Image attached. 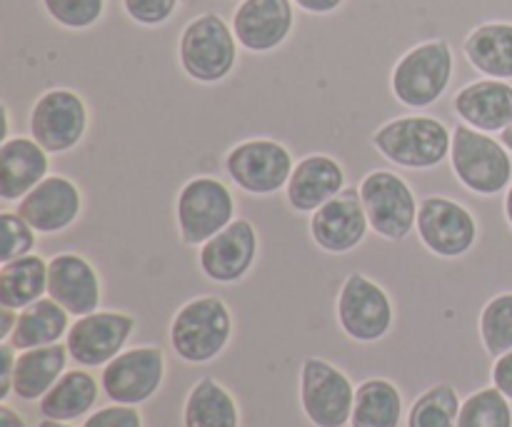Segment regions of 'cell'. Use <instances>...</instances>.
<instances>
[{
    "label": "cell",
    "mask_w": 512,
    "mask_h": 427,
    "mask_svg": "<svg viewBox=\"0 0 512 427\" xmlns=\"http://www.w3.org/2000/svg\"><path fill=\"white\" fill-rule=\"evenodd\" d=\"M373 145L385 160L410 170H433L450 158L453 133L430 115H405L380 125Z\"/></svg>",
    "instance_id": "1"
},
{
    "label": "cell",
    "mask_w": 512,
    "mask_h": 427,
    "mask_svg": "<svg viewBox=\"0 0 512 427\" xmlns=\"http://www.w3.org/2000/svg\"><path fill=\"white\" fill-rule=\"evenodd\" d=\"M238 38L233 25L218 13H203L190 20L178 40L180 68L190 80L215 85L233 73L238 63Z\"/></svg>",
    "instance_id": "2"
},
{
    "label": "cell",
    "mask_w": 512,
    "mask_h": 427,
    "mask_svg": "<svg viewBox=\"0 0 512 427\" xmlns=\"http://www.w3.org/2000/svg\"><path fill=\"white\" fill-rule=\"evenodd\" d=\"M453 70L455 55L448 40H425V43L413 45L395 63L390 88L405 108L423 110L443 98L453 80Z\"/></svg>",
    "instance_id": "3"
},
{
    "label": "cell",
    "mask_w": 512,
    "mask_h": 427,
    "mask_svg": "<svg viewBox=\"0 0 512 427\" xmlns=\"http://www.w3.org/2000/svg\"><path fill=\"white\" fill-rule=\"evenodd\" d=\"M233 335V315L215 295H203L185 303L170 323V343L175 355L190 365L218 358Z\"/></svg>",
    "instance_id": "4"
},
{
    "label": "cell",
    "mask_w": 512,
    "mask_h": 427,
    "mask_svg": "<svg viewBox=\"0 0 512 427\" xmlns=\"http://www.w3.org/2000/svg\"><path fill=\"white\" fill-rule=\"evenodd\" d=\"M450 165L453 173L470 193L490 195L503 193L512 185L510 150L490 133L475 130L470 125H455L453 145H450Z\"/></svg>",
    "instance_id": "5"
},
{
    "label": "cell",
    "mask_w": 512,
    "mask_h": 427,
    "mask_svg": "<svg viewBox=\"0 0 512 427\" xmlns=\"http://www.w3.org/2000/svg\"><path fill=\"white\" fill-rule=\"evenodd\" d=\"M360 200L370 230L390 243L408 238L418 225L420 203L413 188L393 170H370L360 180Z\"/></svg>",
    "instance_id": "6"
},
{
    "label": "cell",
    "mask_w": 512,
    "mask_h": 427,
    "mask_svg": "<svg viewBox=\"0 0 512 427\" xmlns=\"http://www.w3.org/2000/svg\"><path fill=\"white\" fill-rule=\"evenodd\" d=\"M175 220L185 245H205L235 220L233 193L210 175L188 180L175 200Z\"/></svg>",
    "instance_id": "7"
},
{
    "label": "cell",
    "mask_w": 512,
    "mask_h": 427,
    "mask_svg": "<svg viewBox=\"0 0 512 427\" xmlns=\"http://www.w3.org/2000/svg\"><path fill=\"white\" fill-rule=\"evenodd\" d=\"M88 105L75 90L50 88L30 108V138L48 153H70L88 133Z\"/></svg>",
    "instance_id": "8"
},
{
    "label": "cell",
    "mask_w": 512,
    "mask_h": 427,
    "mask_svg": "<svg viewBox=\"0 0 512 427\" xmlns=\"http://www.w3.org/2000/svg\"><path fill=\"white\" fill-rule=\"evenodd\" d=\"M300 405L315 427H345L353 418L355 388L328 360L308 358L300 368Z\"/></svg>",
    "instance_id": "9"
},
{
    "label": "cell",
    "mask_w": 512,
    "mask_h": 427,
    "mask_svg": "<svg viewBox=\"0 0 512 427\" xmlns=\"http://www.w3.org/2000/svg\"><path fill=\"white\" fill-rule=\"evenodd\" d=\"M293 155L278 140L253 138L233 145L225 155V170L240 190L250 195H273L293 175Z\"/></svg>",
    "instance_id": "10"
},
{
    "label": "cell",
    "mask_w": 512,
    "mask_h": 427,
    "mask_svg": "<svg viewBox=\"0 0 512 427\" xmlns=\"http://www.w3.org/2000/svg\"><path fill=\"white\" fill-rule=\"evenodd\" d=\"M338 323L355 343H378L393 325V303L388 293L368 275L345 278L338 295Z\"/></svg>",
    "instance_id": "11"
},
{
    "label": "cell",
    "mask_w": 512,
    "mask_h": 427,
    "mask_svg": "<svg viewBox=\"0 0 512 427\" xmlns=\"http://www.w3.org/2000/svg\"><path fill=\"white\" fill-rule=\"evenodd\" d=\"M420 240L433 255L445 260L463 258L478 240V220L465 205L443 195H428L418 210Z\"/></svg>",
    "instance_id": "12"
},
{
    "label": "cell",
    "mask_w": 512,
    "mask_h": 427,
    "mask_svg": "<svg viewBox=\"0 0 512 427\" xmlns=\"http://www.w3.org/2000/svg\"><path fill=\"white\" fill-rule=\"evenodd\" d=\"M165 380V355L155 345L123 350L103 368V393L118 405H143Z\"/></svg>",
    "instance_id": "13"
},
{
    "label": "cell",
    "mask_w": 512,
    "mask_h": 427,
    "mask_svg": "<svg viewBox=\"0 0 512 427\" xmlns=\"http://www.w3.org/2000/svg\"><path fill=\"white\" fill-rule=\"evenodd\" d=\"M135 330V318L113 310H95L70 325L65 335L70 358L83 368H100L123 353Z\"/></svg>",
    "instance_id": "14"
},
{
    "label": "cell",
    "mask_w": 512,
    "mask_h": 427,
    "mask_svg": "<svg viewBox=\"0 0 512 427\" xmlns=\"http://www.w3.org/2000/svg\"><path fill=\"white\" fill-rule=\"evenodd\" d=\"M258 258V230L250 220L235 218L215 238L200 245V273L220 285H233L243 280Z\"/></svg>",
    "instance_id": "15"
},
{
    "label": "cell",
    "mask_w": 512,
    "mask_h": 427,
    "mask_svg": "<svg viewBox=\"0 0 512 427\" xmlns=\"http://www.w3.org/2000/svg\"><path fill=\"white\" fill-rule=\"evenodd\" d=\"M368 230L370 223L358 188H345L323 208L315 210L310 218V235H313L315 245L333 255H343L358 248Z\"/></svg>",
    "instance_id": "16"
},
{
    "label": "cell",
    "mask_w": 512,
    "mask_h": 427,
    "mask_svg": "<svg viewBox=\"0 0 512 427\" xmlns=\"http://www.w3.org/2000/svg\"><path fill=\"white\" fill-rule=\"evenodd\" d=\"M293 0H243L233 13V30L248 53H270L290 38L295 25Z\"/></svg>",
    "instance_id": "17"
},
{
    "label": "cell",
    "mask_w": 512,
    "mask_h": 427,
    "mask_svg": "<svg viewBox=\"0 0 512 427\" xmlns=\"http://www.w3.org/2000/svg\"><path fill=\"white\" fill-rule=\"evenodd\" d=\"M80 210H83L80 188L63 175H48L23 200H18V213L40 235H55L68 230L80 218Z\"/></svg>",
    "instance_id": "18"
},
{
    "label": "cell",
    "mask_w": 512,
    "mask_h": 427,
    "mask_svg": "<svg viewBox=\"0 0 512 427\" xmlns=\"http://www.w3.org/2000/svg\"><path fill=\"white\" fill-rule=\"evenodd\" d=\"M48 295L75 318L95 313L103 298L98 270L78 253L53 255L48 260Z\"/></svg>",
    "instance_id": "19"
},
{
    "label": "cell",
    "mask_w": 512,
    "mask_h": 427,
    "mask_svg": "<svg viewBox=\"0 0 512 427\" xmlns=\"http://www.w3.org/2000/svg\"><path fill=\"white\" fill-rule=\"evenodd\" d=\"M345 188L348 185H345L343 165L330 155L315 153L295 163L293 175L285 185V195L295 213H315Z\"/></svg>",
    "instance_id": "20"
},
{
    "label": "cell",
    "mask_w": 512,
    "mask_h": 427,
    "mask_svg": "<svg viewBox=\"0 0 512 427\" xmlns=\"http://www.w3.org/2000/svg\"><path fill=\"white\" fill-rule=\"evenodd\" d=\"M453 110L470 128L503 133L512 123V85L498 78L475 80L455 95Z\"/></svg>",
    "instance_id": "21"
},
{
    "label": "cell",
    "mask_w": 512,
    "mask_h": 427,
    "mask_svg": "<svg viewBox=\"0 0 512 427\" xmlns=\"http://www.w3.org/2000/svg\"><path fill=\"white\" fill-rule=\"evenodd\" d=\"M48 150L35 138H8L0 145V198L5 203L23 200L35 185L48 178Z\"/></svg>",
    "instance_id": "22"
},
{
    "label": "cell",
    "mask_w": 512,
    "mask_h": 427,
    "mask_svg": "<svg viewBox=\"0 0 512 427\" xmlns=\"http://www.w3.org/2000/svg\"><path fill=\"white\" fill-rule=\"evenodd\" d=\"M68 345L55 343L45 348L23 350L15 363L13 393L25 403H35L48 395V390L63 378L65 365H68Z\"/></svg>",
    "instance_id": "23"
},
{
    "label": "cell",
    "mask_w": 512,
    "mask_h": 427,
    "mask_svg": "<svg viewBox=\"0 0 512 427\" xmlns=\"http://www.w3.org/2000/svg\"><path fill=\"white\" fill-rule=\"evenodd\" d=\"M70 330V313L53 298H40L33 305L23 308L18 313V325H15L13 335L8 343L13 345L18 353L33 348H45V345H55L68 335Z\"/></svg>",
    "instance_id": "24"
},
{
    "label": "cell",
    "mask_w": 512,
    "mask_h": 427,
    "mask_svg": "<svg viewBox=\"0 0 512 427\" xmlns=\"http://www.w3.org/2000/svg\"><path fill=\"white\" fill-rule=\"evenodd\" d=\"M468 63L485 78L512 80V23H483L463 43Z\"/></svg>",
    "instance_id": "25"
},
{
    "label": "cell",
    "mask_w": 512,
    "mask_h": 427,
    "mask_svg": "<svg viewBox=\"0 0 512 427\" xmlns=\"http://www.w3.org/2000/svg\"><path fill=\"white\" fill-rule=\"evenodd\" d=\"M48 293V260L40 255H23L0 268V305L23 310Z\"/></svg>",
    "instance_id": "26"
},
{
    "label": "cell",
    "mask_w": 512,
    "mask_h": 427,
    "mask_svg": "<svg viewBox=\"0 0 512 427\" xmlns=\"http://www.w3.org/2000/svg\"><path fill=\"white\" fill-rule=\"evenodd\" d=\"M95 400H98V383H95L93 375L85 373V370H68L40 400V413H43V418L68 423V420L88 415Z\"/></svg>",
    "instance_id": "27"
},
{
    "label": "cell",
    "mask_w": 512,
    "mask_h": 427,
    "mask_svg": "<svg viewBox=\"0 0 512 427\" xmlns=\"http://www.w3.org/2000/svg\"><path fill=\"white\" fill-rule=\"evenodd\" d=\"M185 427H238L240 413L233 395L213 378H203L188 393L183 410Z\"/></svg>",
    "instance_id": "28"
},
{
    "label": "cell",
    "mask_w": 512,
    "mask_h": 427,
    "mask_svg": "<svg viewBox=\"0 0 512 427\" xmlns=\"http://www.w3.org/2000/svg\"><path fill=\"white\" fill-rule=\"evenodd\" d=\"M403 420V395L390 380H365L355 390L350 427H398Z\"/></svg>",
    "instance_id": "29"
},
{
    "label": "cell",
    "mask_w": 512,
    "mask_h": 427,
    "mask_svg": "<svg viewBox=\"0 0 512 427\" xmlns=\"http://www.w3.org/2000/svg\"><path fill=\"white\" fill-rule=\"evenodd\" d=\"M458 415V393L453 385L440 383L415 400L408 415V427H458Z\"/></svg>",
    "instance_id": "30"
},
{
    "label": "cell",
    "mask_w": 512,
    "mask_h": 427,
    "mask_svg": "<svg viewBox=\"0 0 512 427\" xmlns=\"http://www.w3.org/2000/svg\"><path fill=\"white\" fill-rule=\"evenodd\" d=\"M458 427H512L508 398L498 388H485L463 400Z\"/></svg>",
    "instance_id": "31"
},
{
    "label": "cell",
    "mask_w": 512,
    "mask_h": 427,
    "mask_svg": "<svg viewBox=\"0 0 512 427\" xmlns=\"http://www.w3.org/2000/svg\"><path fill=\"white\" fill-rule=\"evenodd\" d=\"M480 338L495 360L512 350V293L495 295L480 313Z\"/></svg>",
    "instance_id": "32"
},
{
    "label": "cell",
    "mask_w": 512,
    "mask_h": 427,
    "mask_svg": "<svg viewBox=\"0 0 512 427\" xmlns=\"http://www.w3.org/2000/svg\"><path fill=\"white\" fill-rule=\"evenodd\" d=\"M50 20L68 30H88L105 15L108 0H40Z\"/></svg>",
    "instance_id": "33"
},
{
    "label": "cell",
    "mask_w": 512,
    "mask_h": 427,
    "mask_svg": "<svg viewBox=\"0 0 512 427\" xmlns=\"http://www.w3.org/2000/svg\"><path fill=\"white\" fill-rule=\"evenodd\" d=\"M35 228L18 213V210H3L0 213V260L10 263L15 258L30 255L35 248Z\"/></svg>",
    "instance_id": "34"
},
{
    "label": "cell",
    "mask_w": 512,
    "mask_h": 427,
    "mask_svg": "<svg viewBox=\"0 0 512 427\" xmlns=\"http://www.w3.org/2000/svg\"><path fill=\"white\" fill-rule=\"evenodd\" d=\"M180 0H123V10L133 23L145 28H158L168 23L178 10Z\"/></svg>",
    "instance_id": "35"
},
{
    "label": "cell",
    "mask_w": 512,
    "mask_h": 427,
    "mask_svg": "<svg viewBox=\"0 0 512 427\" xmlns=\"http://www.w3.org/2000/svg\"><path fill=\"white\" fill-rule=\"evenodd\" d=\"M83 427H143V418L135 405H110L90 415Z\"/></svg>",
    "instance_id": "36"
},
{
    "label": "cell",
    "mask_w": 512,
    "mask_h": 427,
    "mask_svg": "<svg viewBox=\"0 0 512 427\" xmlns=\"http://www.w3.org/2000/svg\"><path fill=\"white\" fill-rule=\"evenodd\" d=\"M18 350L5 340L0 345V400H8L13 393V380H15V363H18Z\"/></svg>",
    "instance_id": "37"
},
{
    "label": "cell",
    "mask_w": 512,
    "mask_h": 427,
    "mask_svg": "<svg viewBox=\"0 0 512 427\" xmlns=\"http://www.w3.org/2000/svg\"><path fill=\"white\" fill-rule=\"evenodd\" d=\"M493 385L505 395V398L512 400V350L510 353L500 355L493 365Z\"/></svg>",
    "instance_id": "38"
},
{
    "label": "cell",
    "mask_w": 512,
    "mask_h": 427,
    "mask_svg": "<svg viewBox=\"0 0 512 427\" xmlns=\"http://www.w3.org/2000/svg\"><path fill=\"white\" fill-rule=\"evenodd\" d=\"M293 3L310 15H328L335 13L345 0H293Z\"/></svg>",
    "instance_id": "39"
},
{
    "label": "cell",
    "mask_w": 512,
    "mask_h": 427,
    "mask_svg": "<svg viewBox=\"0 0 512 427\" xmlns=\"http://www.w3.org/2000/svg\"><path fill=\"white\" fill-rule=\"evenodd\" d=\"M18 313L20 310H13V308H3L0 305V340H10V335H13L15 325H18Z\"/></svg>",
    "instance_id": "40"
},
{
    "label": "cell",
    "mask_w": 512,
    "mask_h": 427,
    "mask_svg": "<svg viewBox=\"0 0 512 427\" xmlns=\"http://www.w3.org/2000/svg\"><path fill=\"white\" fill-rule=\"evenodd\" d=\"M0 427H25V420L8 405H0Z\"/></svg>",
    "instance_id": "41"
},
{
    "label": "cell",
    "mask_w": 512,
    "mask_h": 427,
    "mask_svg": "<svg viewBox=\"0 0 512 427\" xmlns=\"http://www.w3.org/2000/svg\"><path fill=\"white\" fill-rule=\"evenodd\" d=\"M500 143H503L505 148H508L510 153H512V123L508 125V128L503 130V133H500Z\"/></svg>",
    "instance_id": "42"
},
{
    "label": "cell",
    "mask_w": 512,
    "mask_h": 427,
    "mask_svg": "<svg viewBox=\"0 0 512 427\" xmlns=\"http://www.w3.org/2000/svg\"><path fill=\"white\" fill-rule=\"evenodd\" d=\"M505 218H508V223L512 228V185L508 188V195H505Z\"/></svg>",
    "instance_id": "43"
},
{
    "label": "cell",
    "mask_w": 512,
    "mask_h": 427,
    "mask_svg": "<svg viewBox=\"0 0 512 427\" xmlns=\"http://www.w3.org/2000/svg\"><path fill=\"white\" fill-rule=\"evenodd\" d=\"M38 427H73V425H65V423H60V420H50V418H45L43 423H40Z\"/></svg>",
    "instance_id": "44"
}]
</instances>
